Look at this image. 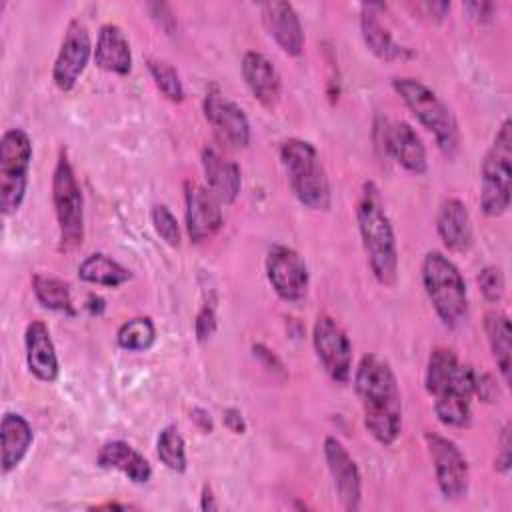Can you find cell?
Here are the masks:
<instances>
[{
  "label": "cell",
  "mask_w": 512,
  "mask_h": 512,
  "mask_svg": "<svg viewBox=\"0 0 512 512\" xmlns=\"http://www.w3.org/2000/svg\"><path fill=\"white\" fill-rule=\"evenodd\" d=\"M116 342L122 350L128 352H144L152 348L156 342V326L150 316H136L126 320L118 332H116Z\"/></svg>",
  "instance_id": "cell-32"
},
{
  "label": "cell",
  "mask_w": 512,
  "mask_h": 512,
  "mask_svg": "<svg viewBox=\"0 0 512 512\" xmlns=\"http://www.w3.org/2000/svg\"><path fill=\"white\" fill-rule=\"evenodd\" d=\"M424 292L446 328H460L468 320V290L458 266L440 250H430L420 266Z\"/></svg>",
  "instance_id": "cell-3"
},
{
  "label": "cell",
  "mask_w": 512,
  "mask_h": 512,
  "mask_svg": "<svg viewBox=\"0 0 512 512\" xmlns=\"http://www.w3.org/2000/svg\"><path fill=\"white\" fill-rule=\"evenodd\" d=\"M146 66H148V72H150L156 88L162 92V96L170 102L180 104L184 100L186 92H184V84L180 80L178 70L170 62L160 60V58H148Z\"/></svg>",
  "instance_id": "cell-33"
},
{
  "label": "cell",
  "mask_w": 512,
  "mask_h": 512,
  "mask_svg": "<svg viewBox=\"0 0 512 512\" xmlns=\"http://www.w3.org/2000/svg\"><path fill=\"white\" fill-rule=\"evenodd\" d=\"M240 70H242V78H244V84L250 90V94L264 108H274L278 104L280 92H282L280 74H278V68L274 66V62L258 50H248L242 56Z\"/></svg>",
  "instance_id": "cell-19"
},
{
  "label": "cell",
  "mask_w": 512,
  "mask_h": 512,
  "mask_svg": "<svg viewBox=\"0 0 512 512\" xmlns=\"http://www.w3.org/2000/svg\"><path fill=\"white\" fill-rule=\"evenodd\" d=\"M392 88L412 116L434 136L438 150L446 158H454L460 150V128L450 106L438 92L412 76H396Z\"/></svg>",
  "instance_id": "cell-4"
},
{
  "label": "cell",
  "mask_w": 512,
  "mask_h": 512,
  "mask_svg": "<svg viewBox=\"0 0 512 512\" xmlns=\"http://www.w3.org/2000/svg\"><path fill=\"white\" fill-rule=\"evenodd\" d=\"M436 232L442 244L452 252H464L472 246L474 228L466 204L460 198H446L436 212Z\"/></svg>",
  "instance_id": "cell-22"
},
{
  "label": "cell",
  "mask_w": 512,
  "mask_h": 512,
  "mask_svg": "<svg viewBox=\"0 0 512 512\" xmlns=\"http://www.w3.org/2000/svg\"><path fill=\"white\" fill-rule=\"evenodd\" d=\"M354 392L370 436L382 446H392L402 432V394L388 360L364 354L354 370Z\"/></svg>",
  "instance_id": "cell-1"
},
{
  "label": "cell",
  "mask_w": 512,
  "mask_h": 512,
  "mask_svg": "<svg viewBox=\"0 0 512 512\" xmlns=\"http://www.w3.org/2000/svg\"><path fill=\"white\" fill-rule=\"evenodd\" d=\"M220 206L222 204L212 196L206 186L192 180L184 184V220L186 232L192 242L200 244L212 238L222 228L224 218Z\"/></svg>",
  "instance_id": "cell-17"
},
{
  "label": "cell",
  "mask_w": 512,
  "mask_h": 512,
  "mask_svg": "<svg viewBox=\"0 0 512 512\" xmlns=\"http://www.w3.org/2000/svg\"><path fill=\"white\" fill-rule=\"evenodd\" d=\"M222 420H224V426L232 434H244L246 432V420H244V416H242V412L238 408H234V406L224 408Z\"/></svg>",
  "instance_id": "cell-39"
},
{
  "label": "cell",
  "mask_w": 512,
  "mask_h": 512,
  "mask_svg": "<svg viewBox=\"0 0 512 512\" xmlns=\"http://www.w3.org/2000/svg\"><path fill=\"white\" fill-rule=\"evenodd\" d=\"M192 420L196 422V426L202 430V432H212L214 430V422H212V416L208 410L204 408H194L192 412Z\"/></svg>",
  "instance_id": "cell-43"
},
{
  "label": "cell",
  "mask_w": 512,
  "mask_h": 512,
  "mask_svg": "<svg viewBox=\"0 0 512 512\" xmlns=\"http://www.w3.org/2000/svg\"><path fill=\"white\" fill-rule=\"evenodd\" d=\"M374 136L378 148L394 158L404 170L412 174H424L428 170V154L418 132L404 120L388 122L386 118L376 120Z\"/></svg>",
  "instance_id": "cell-12"
},
{
  "label": "cell",
  "mask_w": 512,
  "mask_h": 512,
  "mask_svg": "<svg viewBox=\"0 0 512 512\" xmlns=\"http://www.w3.org/2000/svg\"><path fill=\"white\" fill-rule=\"evenodd\" d=\"M52 204L58 224V250L70 254L84 242V198L66 150H60L52 172Z\"/></svg>",
  "instance_id": "cell-7"
},
{
  "label": "cell",
  "mask_w": 512,
  "mask_h": 512,
  "mask_svg": "<svg viewBox=\"0 0 512 512\" xmlns=\"http://www.w3.org/2000/svg\"><path fill=\"white\" fill-rule=\"evenodd\" d=\"M360 32L364 38V44L368 46V50L372 54H376L382 60H402L412 56V52L406 46H400L392 34L388 32V28L378 20V16L374 14L370 4L362 6V14H360Z\"/></svg>",
  "instance_id": "cell-27"
},
{
  "label": "cell",
  "mask_w": 512,
  "mask_h": 512,
  "mask_svg": "<svg viewBox=\"0 0 512 512\" xmlns=\"http://www.w3.org/2000/svg\"><path fill=\"white\" fill-rule=\"evenodd\" d=\"M96 466L102 470H116L134 484H148L152 466L134 446L124 440H108L96 454Z\"/></svg>",
  "instance_id": "cell-23"
},
{
  "label": "cell",
  "mask_w": 512,
  "mask_h": 512,
  "mask_svg": "<svg viewBox=\"0 0 512 512\" xmlns=\"http://www.w3.org/2000/svg\"><path fill=\"white\" fill-rule=\"evenodd\" d=\"M512 192V120L504 118L480 164V208L486 216H502Z\"/></svg>",
  "instance_id": "cell-6"
},
{
  "label": "cell",
  "mask_w": 512,
  "mask_h": 512,
  "mask_svg": "<svg viewBox=\"0 0 512 512\" xmlns=\"http://www.w3.org/2000/svg\"><path fill=\"white\" fill-rule=\"evenodd\" d=\"M356 222L362 238V248L372 276L384 288H392L398 282V244L384 208L378 186L372 180L362 184L356 202Z\"/></svg>",
  "instance_id": "cell-2"
},
{
  "label": "cell",
  "mask_w": 512,
  "mask_h": 512,
  "mask_svg": "<svg viewBox=\"0 0 512 512\" xmlns=\"http://www.w3.org/2000/svg\"><path fill=\"white\" fill-rule=\"evenodd\" d=\"M324 460L338 496L346 512L360 510L362 504V474L356 460L336 436L324 438Z\"/></svg>",
  "instance_id": "cell-16"
},
{
  "label": "cell",
  "mask_w": 512,
  "mask_h": 512,
  "mask_svg": "<svg viewBox=\"0 0 512 512\" xmlns=\"http://www.w3.org/2000/svg\"><path fill=\"white\" fill-rule=\"evenodd\" d=\"M32 292L36 296V300L54 312H64L68 316H74V304H72V292L68 282H64L58 276L52 274H44V272H36L32 276Z\"/></svg>",
  "instance_id": "cell-29"
},
{
  "label": "cell",
  "mask_w": 512,
  "mask_h": 512,
  "mask_svg": "<svg viewBox=\"0 0 512 512\" xmlns=\"http://www.w3.org/2000/svg\"><path fill=\"white\" fill-rule=\"evenodd\" d=\"M486 340L492 352V358L496 362V368L504 380V384L510 382V368H512V332H510V320L500 310H488L484 312L482 320Z\"/></svg>",
  "instance_id": "cell-26"
},
{
  "label": "cell",
  "mask_w": 512,
  "mask_h": 512,
  "mask_svg": "<svg viewBox=\"0 0 512 512\" xmlns=\"http://www.w3.org/2000/svg\"><path fill=\"white\" fill-rule=\"evenodd\" d=\"M26 366L40 382H54L60 374V362L50 330L42 320H32L24 330Z\"/></svg>",
  "instance_id": "cell-20"
},
{
  "label": "cell",
  "mask_w": 512,
  "mask_h": 512,
  "mask_svg": "<svg viewBox=\"0 0 512 512\" xmlns=\"http://www.w3.org/2000/svg\"><path fill=\"white\" fill-rule=\"evenodd\" d=\"M200 510L204 512H212V510H218V502L214 500V492L208 484L202 486V496H200Z\"/></svg>",
  "instance_id": "cell-44"
},
{
  "label": "cell",
  "mask_w": 512,
  "mask_h": 512,
  "mask_svg": "<svg viewBox=\"0 0 512 512\" xmlns=\"http://www.w3.org/2000/svg\"><path fill=\"white\" fill-rule=\"evenodd\" d=\"M204 118L214 128V132L220 136L222 142L230 144L232 148H246L250 144V120L246 112L230 100L226 94H222L216 86L208 88L202 100Z\"/></svg>",
  "instance_id": "cell-15"
},
{
  "label": "cell",
  "mask_w": 512,
  "mask_h": 512,
  "mask_svg": "<svg viewBox=\"0 0 512 512\" xmlns=\"http://www.w3.org/2000/svg\"><path fill=\"white\" fill-rule=\"evenodd\" d=\"M150 10H152V18L166 30V34H174V28H176V18H174V14H172V10L168 8V12L166 14H162L164 12V4H150L148 6Z\"/></svg>",
  "instance_id": "cell-41"
},
{
  "label": "cell",
  "mask_w": 512,
  "mask_h": 512,
  "mask_svg": "<svg viewBox=\"0 0 512 512\" xmlns=\"http://www.w3.org/2000/svg\"><path fill=\"white\" fill-rule=\"evenodd\" d=\"M474 376L476 368L472 364L460 362L452 380L436 392L434 414L450 428H464L472 420V398H474Z\"/></svg>",
  "instance_id": "cell-14"
},
{
  "label": "cell",
  "mask_w": 512,
  "mask_h": 512,
  "mask_svg": "<svg viewBox=\"0 0 512 512\" xmlns=\"http://www.w3.org/2000/svg\"><path fill=\"white\" fill-rule=\"evenodd\" d=\"M312 346L328 378L340 386L348 384L352 378V342L332 316H316L312 326Z\"/></svg>",
  "instance_id": "cell-10"
},
{
  "label": "cell",
  "mask_w": 512,
  "mask_h": 512,
  "mask_svg": "<svg viewBox=\"0 0 512 512\" xmlns=\"http://www.w3.org/2000/svg\"><path fill=\"white\" fill-rule=\"evenodd\" d=\"M474 396H478L482 402H496V398L500 396L498 384L494 380V376L490 372H478L474 376Z\"/></svg>",
  "instance_id": "cell-38"
},
{
  "label": "cell",
  "mask_w": 512,
  "mask_h": 512,
  "mask_svg": "<svg viewBox=\"0 0 512 512\" xmlns=\"http://www.w3.org/2000/svg\"><path fill=\"white\" fill-rule=\"evenodd\" d=\"M156 456L164 464V468H168L170 472H176V474L186 472L188 468L186 442L174 424H168L158 432Z\"/></svg>",
  "instance_id": "cell-31"
},
{
  "label": "cell",
  "mask_w": 512,
  "mask_h": 512,
  "mask_svg": "<svg viewBox=\"0 0 512 512\" xmlns=\"http://www.w3.org/2000/svg\"><path fill=\"white\" fill-rule=\"evenodd\" d=\"M510 422H506L500 430V438H498V452L494 458V470L502 476H506L510 472Z\"/></svg>",
  "instance_id": "cell-37"
},
{
  "label": "cell",
  "mask_w": 512,
  "mask_h": 512,
  "mask_svg": "<svg viewBox=\"0 0 512 512\" xmlns=\"http://www.w3.org/2000/svg\"><path fill=\"white\" fill-rule=\"evenodd\" d=\"M464 8L478 22H488V20H492V14H494V4L492 2H468Z\"/></svg>",
  "instance_id": "cell-42"
},
{
  "label": "cell",
  "mask_w": 512,
  "mask_h": 512,
  "mask_svg": "<svg viewBox=\"0 0 512 512\" xmlns=\"http://www.w3.org/2000/svg\"><path fill=\"white\" fill-rule=\"evenodd\" d=\"M252 350H254V356H258V358L264 362V366H266L268 370H274V372L284 374V364L280 362V358H278L270 348H266L264 344H254Z\"/></svg>",
  "instance_id": "cell-40"
},
{
  "label": "cell",
  "mask_w": 512,
  "mask_h": 512,
  "mask_svg": "<svg viewBox=\"0 0 512 512\" xmlns=\"http://www.w3.org/2000/svg\"><path fill=\"white\" fill-rule=\"evenodd\" d=\"M266 278L284 302H300L310 284V274L304 258L290 246L274 244L266 254Z\"/></svg>",
  "instance_id": "cell-13"
},
{
  "label": "cell",
  "mask_w": 512,
  "mask_h": 512,
  "mask_svg": "<svg viewBox=\"0 0 512 512\" xmlns=\"http://www.w3.org/2000/svg\"><path fill=\"white\" fill-rule=\"evenodd\" d=\"M478 288L484 296L486 302L490 304H498L504 298V290H506V280H504V272L500 266H484L478 276H476Z\"/></svg>",
  "instance_id": "cell-35"
},
{
  "label": "cell",
  "mask_w": 512,
  "mask_h": 512,
  "mask_svg": "<svg viewBox=\"0 0 512 512\" xmlns=\"http://www.w3.org/2000/svg\"><path fill=\"white\" fill-rule=\"evenodd\" d=\"M278 154L296 200L310 210L326 212L332 204V188L314 144L304 138H286Z\"/></svg>",
  "instance_id": "cell-5"
},
{
  "label": "cell",
  "mask_w": 512,
  "mask_h": 512,
  "mask_svg": "<svg viewBox=\"0 0 512 512\" xmlns=\"http://www.w3.org/2000/svg\"><path fill=\"white\" fill-rule=\"evenodd\" d=\"M32 164V138L24 128H8L0 138V210L18 212L28 190Z\"/></svg>",
  "instance_id": "cell-8"
},
{
  "label": "cell",
  "mask_w": 512,
  "mask_h": 512,
  "mask_svg": "<svg viewBox=\"0 0 512 512\" xmlns=\"http://www.w3.org/2000/svg\"><path fill=\"white\" fill-rule=\"evenodd\" d=\"M262 24L278 48L288 56H300L304 50V28L296 8L290 2L272 0L260 4Z\"/></svg>",
  "instance_id": "cell-18"
},
{
  "label": "cell",
  "mask_w": 512,
  "mask_h": 512,
  "mask_svg": "<svg viewBox=\"0 0 512 512\" xmlns=\"http://www.w3.org/2000/svg\"><path fill=\"white\" fill-rule=\"evenodd\" d=\"M34 440V432L30 422L18 412H4L0 422V464L2 474L12 472L28 454Z\"/></svg>",
  "instance_id": "cell-25"
},
{
  "label": "cell",
  "mask_w": 512,
  "mask_h": 512,
  "mask_svg": "<svg viewBox=\"0 0 512 512\" xmlns=\"http://www.w3.org/2000/svg\"><path fill=\"white\" fill-rule=\"evenodd\" d=\"M460 366L458 354L448 348V346H436L432 348L426 364V374H424V388L430 396L440 392L456 374Z\"/></svg>",
  "instance_id": "cell-30"
},
{
  "label": "cell",
  "mask_w": 512,
  "mask_h": 512,
  "mask_svg": "<svg viewBox=\"0 0 512 512\" xmlns=\"http://www.w3.org/2000/svg\"><path fill=\"white\" fill-rule=\"evenodd\" d=\"M424 442L440 494L446 500H462L470 488V466L464 452L454 440L432 430L424 432Z\"/></svg>",
  "instance_id": "cell-9"
},
{
  "label": "cell",
  "mask_w": 512,
  "mask_h": 512,
  "mask_svg": "<svg viewBox=\"0 0 512 512\" xmlns=\"http://www.w3.org/2000/svg\"><path fill=\"white\" fill-rule=\"evenodd\" d=\"M94 64L110 74L126 76L132 70V50L124 30L118 24L106 22L98 30L94 46Z\"/></svg>",
  "instance_id": "cell-24"
},
{
  "label": "cell",
  "mask_w": 512,
  "mask_h": 512,
  "mask_svg": "<svg viewBox=\"0 0 512 512\" xmlns=\"http://www.w3.org/2000/svg\"><path fill=\"white\" fill-rule=\"evenodd\" d=\"M150 220L156 234L172 248L180 246V226L176 216L166 204H154L150 210Z\"/></svg>",
  "instance_id": "cell-34"
},
{
  "label": "cell",
  "mask_w": 512,
  "mask_h": 512,
  "mask_svg": "<svg viewBox=\"0 0 512 512\" xmlns=\"http://www.w3.org/2000/svg\"><path fill=\"white\" fill-rule=\"evenodd\" d=\"M94 54L90 32L84 22L72 18L64 30L58 54L52 64V80L60 92H70L84 74Z\"/></svg>",
  "instance_id": "cell-11"
},
{
  "label": "cell",
  "mask_w": 512,
  "mask_h": 512,
  "mask_svg": "<svg viewBox=\"0 0 512 512\" xmlns=\"http://www.w3.org/2000/svg\"><path fill=\"white\" fill-rule=\"evenodd\" d=\"M426 8L430 10V14H434V18H444V14L450 10V2H432L426 4Z\"/></svg>",
  "instance_id": "cell-45"
},
{
  "label": "cell",
  "mask_w": 512,
  "mask_h": 512,
  "mask_svg": "<svg viewBox=\"0 0 512 512\" xmlns=\"http://www.w3.org/2000/svg\"><path fill=\"white\" fill-rule=\"evenodd\" d=\"M216 308L212 302H204L194 318V334L198 342H206L216 332Z\"/></svg>",
  "instance_id": "cell-36"
},
{
  "label": "cell",
  "mask_w": 512,
  "mask_h": 512,
  "mask_svg": "<svg viewBox=\"0 0 512 512\" xmlns=\"http://www.w3.org/2000/svg\"><path fill=\"white\" fill-rule=\"evenodd\" d=\"M78 278L82 282H88L94 286L118 288L132 278V272L126 266H122L120 262H116L114 258H110L102 252H94L80 262Z\"/></svg>",
  "instance_id": "cell-28"
},
{
  "label": "cell",
  "mask_w": 512,
  "mask_h": 512,
  "mask_svg": "<svg viewBox=\"0 0 512 512\" xmlns=\"http://www.w3.org/2000/svg\"><path fill=\"white\" fill-rule=\"evenodd\" d=\"M200 162L206 178V188L220 204H232L242 188L240 166L222 156L216 148L206 146L200 152Z\"/></svg>",
  "instance_id": "cell-21"
}]
</instances>
